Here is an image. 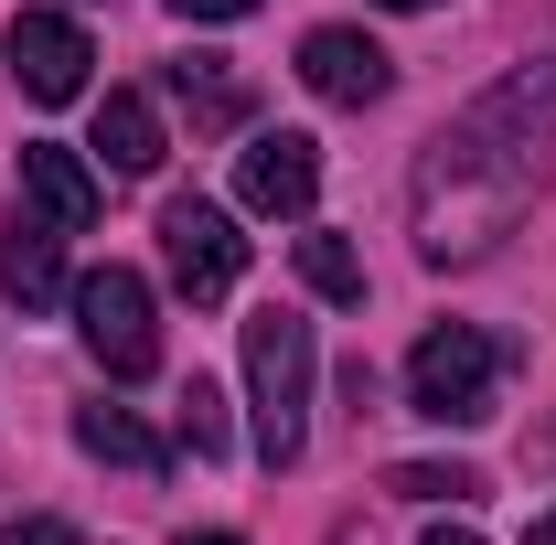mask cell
Returning a JSON list of instances; mask_svg holds the SVG:
<instances>
[{
	"mask_svg": "<svg viewBox=\"0 0 556 545\" xmlns=\"http://www.w3.org/2000/svg\"><path fill=\"white\" fill-rule=\"evenodd\" d=\"M546 182H556V54L546 65H514L492 97H471L450 129L417 150V182H407L417 257H428V268L492 257V246L535 214Z\"/></svg>",
	"mask_w": 556,
	"mask_h": 545,
	"instance_id": "cell-1",
	"label": "cell"
},
{
	"mask_svg": "<svg viewBox=\"0 0 556 545\" xmlns=\"http://www.w3.org/2000/svg\"><path fill=\"white\" fill-rule=\"evenodd\" d=\"M311 364H321V342H311L300 310L247 321V407H257V460L268 471H300V449H311Z\"/></svg>",
	"mask_w": 556,
	"mask_h": 545,
	"instance_id": "cell-2",
	"label": "cell"
},
{
	"mask_svg": "<svg viewBox=\"0 0 556 545\" xmlns=\"http://www.w3.org/2000/svg\"><path fill=\"white\" fill-rule=\"evenodd\" d=\"M503 342L482 332V321H439V332H417L407 353V407L428 417V428H482L492 396H503Z\"/></svg>",
	"mask_w": 556,
	"mask_h": 545,
	"instance_id": "cell-3",
	"label": "cell"
},
{
	"mask_svg": "<svg viewBox=\"0 0 556 545\" xmlns=\"http://www.w3.org/2000/svg\"><path fill=\"white\" fill-rule=\"evenodd\" d=\"M75 332H86V353L118 375V385H139L150 364H161V300H150V278L139 268H86L75 278Z\"/></svg>",
	"mask_w": 556,
	"mask_h": 545,
	"instance_id": "cell-4",
	"label": "cell"
},
{
	"mask_svg": "<svg viewBox=\"0 0 556 545\" xmlns=\"http://www.w3.org/2000/svg\"><path fill=\"white\" fill-rule=\"evenodd\" d=\"M161 257H172V289H182V300H225V289L247 278V236H236L225 204L172 193V204H161Z\"/></svg>",
	"mask_w": 556,
	"mask_h": 545,
	"instance_id": "cell-5",
	"label": "cell"
},
{
	"mask_svg": "<svg viewBox=\"0 0 556 545\" xmlns=\"http://www.w3.org/2000/svg\"><path fill=\"white\" fill-rule=\"evenodd\" d=\"M236 204L278 214V225H311V204H321V139L311 129H257L247 161H236Z\"/></svg>",
	"mask_w": 556,
	"mask_h": 545,
	"instance_id": "cell-6",
	"label": "cell"
},
{
	"mask_svg": "<svg viewBox=\"0 0 556 545\" xmlns=\"http://www.w3.org/2000/svg\"><path fill=\"white\" fill-rule=\"evenodd\" d=\"M86 65H97L86 22H65V11H22V22H11V86H22L33 107L86 97Z\"/></svg>",
	"mask_w": 556,
	"mask_h": 545,
	"instance_id": "cell-7",
	"label": "cell"
},
{
	"mask_svg": "<svg viewBox=\"0 0 556 545\" xmlns=\"http://www.w3.org/2000/svg\"><path fill=\"white\" fill-rule=\"evenodd\" d=\"M300 86H311L321 107H375V97L396 86V65H386V43H375V33H353V22H321V33L300 43Z\"/></svg>",
	"mask_w": 556,
	"mask_h": 545,
	"instance_id": "cell-8",
	"label": "cell"
},
{
	"mask_svg": "<svg viewBox=\"0 0 556 545\" xmlns=\"http://www.w3.org/2000/svg\"><path fill=\"white\" fill-rule=\"evenodd\" d=\"M22 204L43 214V225H65V236H86V225H97V204H108V182H97L75 150L33 139V150H22Z\"/></svg>",
	"mask_w": 556,
	"mask_h": 545,
	"instance_id": "cell-9",
	"label": "cell"
},
{
	"mask_svg": "<svg viewBox=\"0 0 556 545\" xmlns=\"http://www.w3.org/2000/svg\"><path fill=\"white\" fill-rule=\"evenodd\" d=\"M54 236H65V225H43L33 204L0 225V289H11L22 310H54V300H75V289H65V257H54Z\"/></svg>",
	"mask_w": 556,
	"mask_h": 545,
	"instance_id": "cell-10",
	"label": "cell"
},
{
	"mask_svg": "<svg viewBox=\"0 0 556 545\" xmlns=\"http://www.w3.org/2000/svg\"><path fill=\"white\" fill-rule=\"evenodd\" d=\"M97 161H108V172H161V107H150V97H139V86H108V97H97Z\"/></svg>",
	"mask_w": 556,
	"mask_h": 545,
	"instance_id": "cell-11",
	"label": "cell"
},
{
	"mask_svg": "<svg viewBox=\"0 0 556 545\" xmlns=\"http://www.w3.org/2000/svg\"><path fill=\"white\" fill-rule=\"evenodd\" d=\"M172 97L193 107V129H247V86H236L225 54H182L172 65Z\"/></svg>",
	"mask_w": 556,
	"mask_h": 545,
	"instance_id": "cell-12",
	"label": "cell"
},
{
	"mask_svg": "<svg viewBox=\"0 0 556 545\" xmlns=\"http://www.w3.org/2000/svg\"><path fill=\"white\" fill-rule=\"evenodd\" d=\"M75 449H86V460H118V471H161V460H172L129 407H75Z\"/></svg>",
	"mask_w": 556,
	"mask_h": 545,
	"instance_id": "cell-13",
	"label": "cell"
},
{
	"mask_svg": "<svg viewBox=\"0 0 556 545\" xmlns=\"http://www.w3.org/2000/svg\"><path fill=\"white\" fill-rule=\"evenodd\" d=\"M300 278H311L321 300H364V257H353L332 225H311V236H300Z\"/></svg>",
	"mask_w": 556,
	"mask_h": 545,
	"instance_id": "cell-14",
	"label": "cell"
},
{
	"mask_svg": "<svg viewBox=\"0 0 556 545\" xmlns=\"http://www.w3.org/2000/svg\"><path fill=\"white\" fill-rule=\"evenodd\" d=\"M386 492H407V503H450V514H460V503L482 492V471H460V460H396Z\"/></svg>",
	"mask_w": 556,
	"mask_h": 545,
	"instance_id": "cell-15",
	"label": "cell"
},
{
	"mask_svg": "<svg viewBox=\"0 0 556 545\" xmlns=\"http://www.w3.org/2000/svg\"><path fill=\"white\" fill-rule=\"evenodd\" d=\"M182 449H193V460H225V396H214L204 375L182 385Z\"/></svg>",
	"mask_w": 556,
	"mask_h": 545,
	"instance_id": "cell-16",
	"label": "cell"
},
{
	"mask_svg": "<svg viewBox=\"0 0 556 545\" xmlns=\"http://www.w3.org/2000/svg\"><path fill=\"white\" fill-rule=\"evenodd\" d=\"M0 545H86L65 524V514H11V524H0Z\"/></svg>",
	"mask_w": 556,
	"mask_h": 545,
	"instance_id": "cell-17",
	"label": "cell"
},
{
	"mask_svg": "<svg viewBox=\"0 0 556 545\" xmlns=\"http://www.w3.org/2000/svg\"><path fill=\"white\" fill-rule=\"evenodd\" d=\"M172 11H182V22H247L257 0H172Z\"/></svg>",
	"mask_w": 556,
	"mask_h": 545,
	"instance_id": "cell-18",
	"label": "cell"
},
{
	"mask_svg": "<svg viewBox=\"0 0 556 545\" xmlns=\"http://www.w3.org/2000/svg\"><path fill=\"white\" fill-rule=\"evenodd\" d=\"M428 545H482V535H471V524H428Z\"/></svg>",
	"mask_w": 556,
	"mask_h": 545,
	"instance_id": "cell-19",
	"label": "cell"
},
{
	"mask_svg": "<svg viewBox=\"0 0 556 545\" xmlns=\"http://www.w3.org/2000/svg\"><path fill=\"white\" fill-rule=\"evenodd\" d=\"M535 545H556V514H535Z\"/></svg>",
	"mask_w": 556,
	"mask_h": 545,
	"instance_id": "cell-20",
	"label": "cell"
},
{
	"mask_svg": "<svg viewBox=\"0 0 556 545\" xmlns=\"http://www.w3.org/2000/svg\"><path fill=\"white\" fill-rule=\"evenodd\" d=\"M182 545H247V535H182Z\"/></svg>",
	"mask_w": 556,
	"mask_h": 545,
	"instance_id": "cell-21",
	"label": "cell"
},
{
	"mask_svg": "<svg viewBox=\"0 0 556 545\" xmlns=\"http://www.w3.org/2000/svg\"><path fill=\"white\" fill-rule=\"evenodd\" d=\"M386 11H428V0H386Z\"/></svg>",
	"mask_w": 556,
	"mask_h": 545,
	"instance_id": "cell-22",
	"label": "cell"
}]
</instances>
